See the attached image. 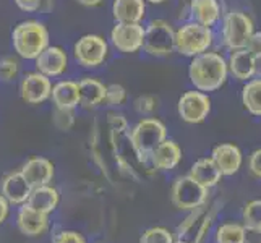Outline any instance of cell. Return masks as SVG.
I'll return each instance as SVG.
<instances>
[{"label": "cell", "mask_w": 261, "mask_h": 243, "mask_svg": "<svg viewBox=\"0 0 261 243\" xmlns=\"http://www.w3.org/2000/svg\"><path fill=\"white\" fill-rule=\"evenodd\" d=\"M203 208V206H201ZM201 208H196V209H192V212H190V215H188V218L180 224L178 226V235L182 237V235H185V233L188 232V230H192V227L195 226V222L198 221V218H200L201 215Z\"/></svg>", "instance_id": "33"}, {"label": "cell", "mask_w": 261, "mask_h": 243, "mask_svg": "<svg viewBox=\"0 0 261 243\" xmlns=\"http://www.w3.org/2000/svg\"><path fill=\"white\" fill-rule=\"evenodd\" d=\"M244 221H245V227L261 229V200H253L245 206Z\"/></svg>", "instance_id": "29"}, {"label": "cell", "mask_w": 261, "mask_h": 243, "mask_svg": "<svg viewBox=\"0 0 261 243\" xmlns=\"http://www.w3.org/2000/svg\"><path fill=\"white\" fill-rule=\"evenodd\" d=\"M180 160H182V148H180L174 140H164L154 151L149 154V162L156 170L167 172V170L175 169Z\"/></svg>", "instance_id": "17"}, {"label": "cell", "mask_w": 261, "mask_h": 243, "mask_svg": "<svg viewBox=\"0 0 261 243\" xmlns=\"http://www.w3.org/2000/svg\"><path fill=\"white\" fill-rule=\"evenodd\" d=\"M255 33V23L251 16L244 10H229L221 18V41L229 50L244 49Z\"/></svg>", "instance_id": "5"}, {"label": "cell", "mask_w": 261, "mask_h": 243, "mask_svg": "<svg viewBox=\"0 0 261 243\" xmlns=\"http://www.w3.org/2000/svg\"><path fill=\"white\" fill-rule=\"evenodd\" d=\"M16 226L23 235L26 237H41L49 229V218L47 214L33 209L28 204H21L16 214Z\"/></svg>", "instance_id": "14"}, {"label": "cell", "mask_w": 261, "mask_h": 243, "mask_svg": "<svg viewBox=\"0 0 261 243\" xmlns=\"http://www.w3.org/2000/svg\"><path fill=\"white\" fill-rule=\"evenodd\" d=\"M170 200L180 211H192L201 208L208 201V188H204L190 177H178L170 188Z\"/></svg>", "instance_id": "8"}, {"label": "cell", "mask_w": 261, "mask_h": 243, "mask_svg": "<svg viewBox=\"0 0 261 243\" xmlns=\"http://www.w3.org/2000/svg\"><path fill=\"white\" fill-rule=\"evenodd\" d=\"M50 101L56 109L75 111L80 105V89L75 79H60L52 85Z\"/></svg>", "instance_id": "18"}, {"label": "cell", "mask_w": 261, "mask_h": 243, "mask_svg": "<svg viewBox=\"0 0 261 243\" xmlns=\"http://www.w3.org/2000/svg\"><path fill=\"white\" fill-rule=\"evenodd\" d=\"M76 2L80 5H83V7H88V8H94V7H99L101 5L104 0H76Z\"/></svg>", "instance_id": "40"}, {"label": "cell", "mask_w": 261, "mask_h": 243, "mask_svg": "<svg viewBox=\"0 0 261 243\" xmlns=\"http://www.w3.org/2000/svg\"><path fill=\"white\" fill-rule=\"evenodd\" d=\"M52 81L38 70L26 73L20 81V96L26 104L38 105L50 99Z\"/></svg>", "instance_id": "11"}, {"label": "cell", "mask_w": 261, "mask_h": 243, "mask_svg": "<svg viewBox=\"0 0 261 243\" xmlns=\"http://www.w3.org/2000/svg\"><path fill=\"white\" fill-rule=\"evenodd\" d=\"M36 70L47 78H59L68 70V53L60 46H49L34 60Z\"/></svg>", "instance_id": "12"}, {"label": "cell", "mask_w": 261, "mask_h": 243, "mask_svg": "<svg viewBox=\"0 0 261 243\" xmlns=\"http://www.w3.org/2000/svg\"><path fill=\"white\" fill-rule=\"evenodd\" d=\"M211 221H213V214H208V215H206V218L203 219L200 229H198V233H196L195 243H201L203 237L206 235V230H208V229H210V226H211Z\"/></svg>", "instance_id": "38"}, {"label": "cell", "mask_w": 261, "mask_h": 243, "mask_svg": "<svg viewBox=\"0 0 261 243\" xmlns=\"http://www.w3.org/2000/svg\"><path fill=\"white\" fill-rule=\"evenodd\" d=\"M59 203H60V193L52 185H42L33 188L28 201H26V204L31 206L33 209L47 215L57 209Z\"/></svg>", "instance_id": "23"}, {"label": "cell", "mask_w": 261, "mask_h": 243, "mask_svg": "<svg viewBox=\"0 0 261 243\" xmlns=\"http://www.w3.org/2000/svg\"><path fill=\"white\" fill-rule=\"evenodd\" d=\"M245 227L239 224H224L218 229L216 241L218 243H244Z\"/></svg>", "instance_id": "26"}, {"label": "cell", "mask_w": 261, "mask_h": 243, "mask_svg": "<svg viewBox=\"0 0 261 243\" xmlns=\"http://www.w3.org/2000/svg\"><path fill=\"white\" fill-rule=\"evenodd\" d=\"M214 44L213 28L195 23L192 20L184 21L175 30V52L192 59L203 52L211 50Z\"/></svg>", "instance_id": "4"}, {"label": "cell", "mask_w": 261, "mask_h": 243, "mask_svg": "<svg viewBox=\"0 0 261 243\" xmlns=\"http://www.w3.org/2000/svg\"><path fill=\"white\" fill-rule=\"evenodd\" d=\"M190 175L195 182H198L200 185H203L204 188H213L221 182V170L216 166V162L211 157H201L198 159L195 164L190 169Z\"/></svg>", "instance_id": "24"}, {"label": "cell", "mask_w": 261, "mask_h": 243, "mask_svg": "<svg viewBox=\"0 0 261 243\" xmlns=\"http://www.w3.org/2000/svg\"><path fill=\"white\" fill-rule=\"evenodd\" d=\"M31 185L26 182V178L21 175V172H10L7 174L2 182H0V195L10 203V206H21L28 201L31 193Z\"/></svg>", "instance_id": "15"}, {"label": "cell", "mask_w": 261, "mask_h": 243, "mask_svg": "<svg viewBox=\"0 0 261 243\" xmlns=\"http://www.w3.org/2000/svg\"><path fill=\"white\" fill-rule=\"evenodd\" d=\"M245 49L253 56L255 59H261V31H255L250 36Z\"/></svg>", "instance_id": "34"}, {"label": "cell", "mask_w": 261, "mask_h": 243, "mask_svg": "<svg viewBox=\"0 0 261 243\" xmlns=\"http://www.w3.org/2000/svg\"><path fill=\"white\" fill-rule=\"evenodd\" d=\"M174 243H188V241H184V240H177V241H174Z\"/></svg>", "instance_id": "43"}, {"label": "cell", "mask_w": 261, "mask_h": 243, "mask_svg": "<svg viewBox=\"0 0 261 243\" xmlns=\"http://www.w3.org/2000/svg\"><path fill=\"white\" fill-rule=\"evenodd\" d=\"M242 104L248 114L261 117V78L245 81L242 86Z\"/></svg>", "instance_id": "25"}, {"label": "cell", "mask_w": 261, "mask_h": 243, "mask_svg": "<svg viewBox=\"0 0 261 243\" xmlns=\"http://www.w3.org/2000/svg\"><path fill=\"white\" fill-rule=\"evenodd\" d=\"M143 50L151 57H169L175 52V30L167 20L156 18L145 26Z\"/></svg>", "instance_id": "6"}, {"label": "cell", "mask_w": 261, "mask_h": 243, "mask_svg": "<svg viewBox=\"0 0 261 243\" xmlns=\"http://www.w3.org/2000/svg\"><path fill=\"white\" fill-rule=\"evenodd\" d=\"M177 112L185 123L190 125L201 123L211 114V97L208 93L198 91V89L185 91L178 97Z\"/></svg>", "instance_id": "9"}, {"label": "cell", "mask_w": 261, "mask_h": 243, "mask_svg": "<svg viewBox=\"0 0 261 243\" xmlns=\"http://www.w3.org/2000/svg\"><path fill=\"white\" fill-rule=\"evenodd\" d=\"M146 4H152V5H161V4H164L167 2V0H145Z\"/></svg>", "instance_id": "42"}, {"label": "cell", "mask_w": 261, "mask_h": 243, "mask_svg": "<svg viewBox=\"0 0 261 243\" xmlns=\"http://www.w3.org/2000/svg\"><path fill=\"white\" fill-rule=\"evenodd\" d=\"M130 145L138 160H149V154L167 138V127L156 117H143L133 125L130 133Z\"/></svg>", "instance_id": "3"}, {"label": "cell", "mask_w": 261, "mask_h": 243, "mask_svg": "<svg viewBox=\"0 0 261 243\" xmlns=\"http://www.w3.org/2000/svg\"><path fill=\"white\" fill-rule=\"evenodd\" d=\"M111 12L115 23H141L146 16L145 0H112Z\"/></svg>", "instance_id": "22"}, {"label": "cell", "mask_w": 261, "mask_h": 243, "mask_svg": "<svg viewBox=\"0 0 261 243\" xmlns=\"http://www.w3.org/2000/svg\"><path fill=\"white\" fill-rule=\"evenodd\" d=\"M187 8L188 20L208 26V28H213V26L218 24L224 15L219 0H190Z\"/></svg>", "instance_id": "13"}, {"label": "cell", "mask_w": 261, "mask_h": 243, "mask_svg": "<svg viewBox=\"0 0 261 243\" xmlns=\"http://www.w3.org/2000/svg\"><path fill=\"white\" fill-rule=\"evenodd\" d=\"M185 2H190V0H185Z\"/></svg>", "instance_id": "44"}, {"label": "cell", "mask_w": 261, "mask_h": 243, "mask_svg": "<svg viewBox=\"0 0 261 243\" xmlns=\"http://www.w3.org/2000/svg\"><path fill=\"white\" fill-rule=\"evenodd\" d=\"M20 71V62L15 57H2L0 59V79L8 83L18 76Z\"/></svg>", "instance_id": "30"}, {"label": "cell", "mask_w": 261, "mask_h": 243, "mask_svg": "<svg viewBox=\"0 0 261 243\" xmlns=\"http://www.w3.org/2000/svg\"><path fill=\"white\" fill-rule=\"evenodd\" d=\"M73 57L80 67L88 70L99 68L109 57V42L101 34H83L73 44Z\"/></svg>", "instance_id": "7"}, {"label": "cell", "mask_w": 261, "mask_h": 243, "mask_svg": "<svg viewBox=\"0 0 261 243\" xmlns=\"http://www.w3.org/2000/svg\"><path fill=\"white\" fill-rule=\"evenodd\" d=\"M210 157L216 162L222 175H233L242 167V151L232 143H222V145L214 146Z\"/></svg>", "instance_id": "19"}, {"label": "cell", "mask_w": 261, "mask_h": 243, "mask_svg": "<svg viewBox=\"0 0 261 243\" xmlns=\"http://www.w3.org/2000/svg\"><path fill=\"white\" fill-rule=\"evenodd\" d=\"M50 44L47 26L38 20H24L12 31V46L18 57L36 60V57Z\"/></svg>", "instance_id": "2"}, {"label": "cell", "mask_w": 261, "mask_h": 243, "mask_svg": "<svg viewBox=\"0 0 261 243\" xmlns=\"http://www.w3.org/2000/svg\"><path fill=\"white\" fill-rule=\"evenodd\" d=\"M248 169L256 178H261V148L251 152L248 159Z\"/></svg>", "instance_id": "36"}, {"label": "cell", "mask_w": 261, "mask_h": 243, "mask_svg": "<svg viewBox=\"0 0 261 243\" xmlns=\"http://www.w3.org/2000/svg\"><path fill=\"white\" fill-rule=\"evenodd\" d=\"M111 46L120 53L132 56L143 50L145 26L141 23H115L109 36Z\"/></svg>", "instance_id": "10"}, {"label": "cell", "mask_w": 261, "mask_h": 243, "mask_svg": "<svg viewBox=\"0 0 261 243\" xmlns=\"http://www.w3.org/2000/svg\"><path fill=\"white\" fill-rule=\"evenodd\" d=\"M244 243H261V229L259 227H245Z\"/></svg>", "instance_id": "37"}, {"label": "cell", "mask_w": 261, "mask_h": 243, "mask_svg": "<svg viewBox=\"0 0 261 243\" xmlns=\"http://www.w3.org/2000/svg\"><path fill=\"white\" fill-rule=\"evenodd\" d=\"M44 2H47V0H44Z\"/></svg>", "instance_id": "45"}, {"label": "cell", "mask_w": 261, "mask_h": 243, "mask_svg": "<svg viewBox=\"0 0 261 243\" xmlns=\"http://www.w3.org/2000/svg\"><path fill=\"white\" fill-rule=\"evenodd\" d=\"M20 172L26 178V182L31 185V188L49 185L54 178V164L47 157L34 156L24 162Z\"/></svg>", "instance_id": "16"}, {"label": "cell", "mask_w": 261, "mask_h": 243, "mask_svg": "<svg viewBox=\"0 0 261 243\" xmlns=\"http://www.w3.org/2000/svg\"><path fill=\"white\" fill-rule=\"evenodd\" d=\"M127 97L128 93L125 86L119 85V83H112V85H107L106 88V101L104 104L111 105V107H120L127 102Z\"/></svg>", "instance_id": "27"}, {"label": "cell", "mask_w": 261, "mask_h": 243, "mask_svg": "<svg viewBox=\"0 0 261 243\" xmlns=\"http://www.w3.org/2000/svg\"><path fill=\"white\" fill-rule=\"evenodd\" d=\"M8 214H10V203L0 195V224H4L7 221Z\"/></svg>", "instance_id": "39"}, {"label": "cell", "mask_w": 261, "mask_h": 243, "mask_svg": "<svg viewBox=\"0 0 261 243\" xmlns=\"http://www.w3.org/2000/svg\"><path fill=\"white\" fill-rule=\"evenodd\" d=\"M15 5L20 8L21 12H26V13H34L38 12L39 8L42 7L44 0H13Z\"/></svg>", "instance_id": "35"}, {"label": "cell", "mask_w": 261, "mask_h": 243, "mask_svg": "<svg viewBox=\"0 0 261 243\" xmlns=\"http://www.w3.org/2000/svg\"><path fill=\"white\" fill-rule=\"evenodd\" d=\"M255 78H261V59H256V67H255Z\"/></svg>", "instance_id": "41"}, {"label": "cell", "mask_w": 261, "mask_h": 243, "mask_svg": "<svg viewBox=\"0 0 261 243\" xmlns=\"http://www.w3.org/2000/svg\"><path fill=\"white\" fill-rule=\"evenodd\" d=\"M106 88L101 79L93 76H85L78 81L80 89V107L83 109H96L106 101Z\"/></svg>", "instance_id": "20"}, {"label": "cell", "mask_w": 261, "mask_h": 243, "mask_svg": "<svg viewBox=\"0 0 261 243\" xmlns=\"http://www.w3.org/2000/svg\"><path fill=\"white\" fill-rule=\"evenodd\" d=\"M172 232L164 227H151L140 237V243H174Z\"/></svg>", "instance_id": "28"}, {"label": "cell", "mask_w": 261, "mask_h": 243, "mask_svg": "<svg viewBox=\"0 0 261 243\" xmlns=\"http://www.w3.org/2000/svg\"><path fill=\"white\" fill-rule=\"evenodd\" d=\"M188 78L198 91L208 94L219 91L229 78L227 59L214 50L195 56L188 65Z\"/></svg>", "instance_id": "1"}, {"label": "cell", "mask_w": 261, "mask_h": 243, "mask_svg": "<svg viewBox=\"0 0 261 243\" xmlns=\"http://www.w3.org/2000/svg\"><path fill=\"white\" fill-rule=\"evenodd\" d=\"M52 243H88L82 233L75 230H60L52 238Z\"/></svg>", "instance_id": "32"}, {"label": "cell", "mask_w": 261, "mask_h": 243, "mask_svg": "<svg viewBox=\"0 0 261 243\" xmlns=\"http://www.w3.org/2000/svg\"><path fill=\"white\" fill-rule=\"evenodd\" d=\"M255 67L256 59L244 47L237 50H230V56L227 59V68L229 75H232L239 81H248L255 78Z\"/></svg>", "instance_id": "21"}, {"label": "cell", "mask_w": 261, "mask_h": 243, "mask_svg": "<svg viewBox=\"0 0 261 243\" xmlns=\"http://www.w3.org/2000/svg\"><path fill=\"white\" fill-rule=\"evenodd\" d=\"M133 107L140 115L151 117L152 114H154V111L158 109V99L154 96L143 94V96H138L137 99H135Z\"/></svg>", "instance_id": "31"}]
</instances>
